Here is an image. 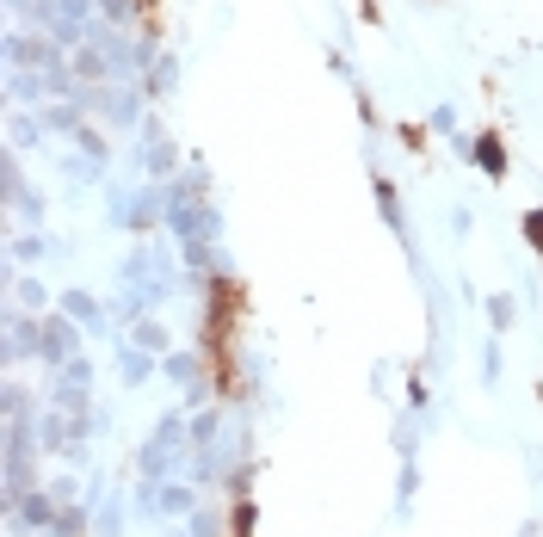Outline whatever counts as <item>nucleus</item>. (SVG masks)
<instances>
[{
  "mask_svg": "<svg viewBox=\"0 0 543 537\" xmlns=\"http://www.w3.org/2000/svg\"><path fill=\"white\" fill-rule=\"evenodd\" d=\"M531 241H537V247H543V217H531Z\"/></svg>",
  "mask_w": 543,
  "mask_h": 537,
  "instance_id": "f03ea898",
  "label": "nucleus"
},
{
  "mask_svg": "<svg viewBox=\"0 0 543 537\" xmlns=\"http://www.w3.org/2000/svg\"><path fill=\"white\" fill-rule=\"evenodd\" d=\"M476 155H482V167H494V173L506 167V155H500V142H488V136H482V149H476Z\"/></svg>",
  "mask_w": 543,
  "mask_h": 537,
  "instance_id": "f257e3e1",
  "label": "nucleus"
}]
</instances>
